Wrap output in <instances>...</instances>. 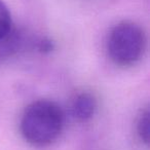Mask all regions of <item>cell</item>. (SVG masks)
<instances>
[{
  "label": "cell",
  "instance_id": "cell-4",
  "mask_svg": "<svg viewBox=\"0 0 150 150\" xmlns=\"http://www.w3.org/2000/svg\"><path fill=\"white\" fill-rule=\"evenodd\" d=\"M26 43V38L21 30L13 26L11 31L0 38V61L13 57Z\"/></svg>",
  "mask_w": 150,
  "mask_h": 150
},
{
  "label": "cell",
  "instance_id": "cell-5",
  "mask_svg": "<svg viewBox=\"0 0 150 150\" xmlns=\"http://www.w3.org/2000/svg\"><path fill=\"white\" fill-rule=\"evenodd\" d=\"M137 134L140 140L145 145L149 144V135H150V113L148 108H146L140 114L137 120Z\"/></svg>",
  "mask_w": 150,
  "mask_h": 150
},
{
  "label": "cell",
  "instance_id": "cell-3",
  "mask_svg": "<svg viewBox=\"0 0 150 150\" xmlns=\"http://www.w3.org/2000/svg\"><path fill=\"white\" fill-rule=\"evenodd\" d=\"M97 109V100L91 93L83 92L73 99L70 106V113L75 120L86 122L94 117Z\"/></svg>",
  "mask_w": 150,
  "mask_h": 150
},
{
  "label": "cell",
  "instance_id": "cell-7",
  "mask_svg": "<svg viewBox=\"0 0 150 150\" xmlns=\"http://www.w3.org/2000/svg\"><path fill=\"white\" fill-rule=\"evenodd\" d=\"M34 47L39 52L40 54H50L54 50V42L48 37H39L36 38L33 41Z\"/></svg>",
  "mask_w": 150,
  "mask_h": 150
},
{
  "label": "cell",
  "instance_id": "cell-6",
  "mask_svg": "<svg viewBox=\"0 0 150 150\" xmlns=\"http://www.w3.org/2000/svg\"><path fill=\"white\" fill-rule=\"evenodd\" d=\"M13 20L8 7L0 0V38H2L13 28Z\"/></svg>",
  "mask_w": 150,
  "mask_h": 150
},
{
  "label": "cell",
  "instance_id": "cell-1",
  "mask_svg": "<svg viewBox=\"0 0 150 150\" xmlns=\"http://www.w3.org/2000/svg\"><path fill=\"white\" fill-rule=\"evenodd\" d=\"M65 125L62 108L50 100H37L24 110L20 131L26 142L34 147H46L56 142Z\"/></svg>",
  "mask_w": 150,
  "mask_h": 150
},
{
  "label": "cell",
  "instance_id": "cell-2",
  "mask_svg": "<svg viewBox=\"0 0 150 150\" xmlns=\"http://www.w3.org/2000/svg\"><path fill=\"white\" fill-rule=\"evenodd\" d=\"M147 46L143 28L132 21L117 23L110 30L107 38V52L117 66L129 67L137 64Z\"/></svg>",
  "mask_w": 150,
  "mask_h": 150
}]
</instances>
